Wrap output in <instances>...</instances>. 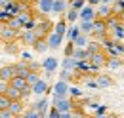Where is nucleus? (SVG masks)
<instances>
[{"label": "nucleus", "mask_w": 124, "mask_h": 118, "mask_svg": "<svg viewBox=\"0 0 124 118\" xmlns=\"http://www.w3.org/2000/svg\"><path fill=\"white\" fill-rule=\"evenodd\" d=\"M69 97H71V99H80V97H82V91H80L77 86H69Z\"/></svg>", "instance_id": "f704fd0d"}, {"label": "nucleus", "mask_w": 124, "mask_h": 118, "mask_svg": "<svg viewBox=\"0 0 124 118\" xmlns=\"http://www.w3.org/2000/svg\"><path fill=\"white\" fill-rule=\"evenodd\" d=\"M73 50H75V44H73V42H69V44L65 46V57H71Z\"/></svg>", "instance_id": "79ce46f5"}, {"label": "nucleus", "mask_w": 124, "mask_h": 118, "mask_svg": "<svg viewBox=\"0 0 124 118\" xmlns=\"http://www.w3.org/2000/svg\"><path fill=\"white\" fill-rule=\"evenodd\" d=\"M57 67H59V61H57L55 57H46L44 61H42V69H44L46 76L54 74L55 71H57Z\"/></svg>", "instance_id": "423d86ee"}, {"label": "nucleus", "mask_w": 124, "mask_h": 118, "mask_svg": "<svg viewBox=\"0 0 124 118\" xmlns=\"http://www.w3.org/2000/svg\"><path fill=\"white\" fill-rule=\"evenodd\" d=\"M118 19H120V23H124V12H122L120 15H118Z\"/></svg>", "instance_id": "8fccbe9b"}, {"label": "nucleus", "mask_w": 124, "mask_h": 118, "mask_svg": "<svg viewBox=\"0 0 124 118\" xmlns=\"http://www.w3.org/2000/svg\"><path fill=\"white\" fill-rule=\"evenodd\" d=\"M67 2H69V4H71V2H73V0H67Z\"/></svg>", "instance_id": "603ef678"}, {"label": "nucleus", "mask_w": 124, "mask_h": 118, "mask_svg": "<svg viewBox=\"0 0 124 118\" xmlns=\"http://www.w3.org/2000/svg\"><path fill=\"white\" fill-rule=\"evenodd\" d=\"M8 111H10L14 116H17V114H23V111H25V107H23V99L12 101V103H10V107H8Z\"/></svg>", "instance_id": "412c9836"}, {"label": "nucleus", "mask_w": 124, "mask_h": 118, "mask_svg": "<svg viewBox=\"0 0 124 118\" xmlns=\"http://www.w3.org/2000/svg\"><path fill=\"white\" fill-rule=\"evenodd\" d=\"M95 86L97 88H111L113 86V78L111 76H103V74H95Z\"/></svg>", "instance_id": "6ab92c4d"}, {"label": "nucleus", "mask_w": 124, "mask_h": 118, "mask_svg": "<svg viewBox=\"0 0 124 118\" xmlns=\"http://www.w3.org/2000/svg\"><path fill=\"white\" fill-rule=\"evenodd\" d=\"M10 103H12V101H10V99H8L6 95H2V93H0V111L8 109V107H10Z\"/></svg>", "instance_id": "58836bf2"}, {"label": "nucleus", "mask_w": 124, "mask_h": 118, "mask_svg": "<svg viewBox=\"0 0 124 118\" xmlns=\"http://www.w3.org/2000/svg\"><path fill=\"white\" fill-rule=\"evenodd\" d=\"M69 6H71L73 10H77V12H78V10H82V8L86 6V0H73Z\"/></svg>", "instance_id": "e433bc0d"}, {"label": "nucleus", "mask_w": 124, "mask_h": 118, "mask_svg": "<svg viewBox=\"0 0 124 118\" xmlns=\"http://www.w3.org/2000/svg\"><path fill=\"white\" fill-rule=\"evenodd\" d=\"M8 88H10V84H8V82H4V80H0V93H2V95L8 91Z\"/></svg>", "instance_id": "37998d69"}, {"label": "nucleus", "mask_w": 124, "mask_h": 118, "mask_svg": "<svg viewBox=\"0 0 124 118\" xmlns=\"http://www.w3.org/2000/svg\"><path fill=\"white\" fill-rule=\"evenodd\" d=\"M10 17H12V15L8 14L6 10H0V25H2V23H6V21H8Z\"/></svg>", "instance_id": "a19ab883"}, {"label": "nucleus", "mask_w": 124, "mask_h": 118, "mask_svg": "<svg viewBox=\"0 0 124 118\" xmlns=\"http://www.w3.org/2000/svg\"><path fill=\"white\" fill-rule=\"evenodd\" d=\"M10 101H17V99H21V91H17V89H14V88H8V91L4 93Z\"/></svg>", "instance_id": "473e14b6"}, {"label": "nucleus", "mask_w": 124, "mask_h": 118, "mask_svg": "<svg viewBox=\"0 0 124 118\" xmlns=\"http://www.w3.org/2000/svg\"><path fill=\"white\" fill-rule=\"evenodd\" d=\"M8 84H10V88L21 91V99H27L29 95H32L31 93V86H29V84L25 82V78H21V76H14Z\"/></svg>", "instance_id": "7ed1b4c3"}, {"label": "nucleus", "mask_w": 124, "mask_h": 118, "mask_svg": "<svg viewBox=\"0 0 124 118\" xmlns=\"http://www.w3.org/2000/svg\"><path fill=\"white\" fill-rule=\"evenodd\" d=\"M86 52L92 55V53H97V52H103V48H101V42L99 40H90L88 46H86Z\"/></svg>", "instance_id": "a878e982"}, {"label": "nucleus", "mask_w": 124, "mask_h": 118, "mask_svg": "<svg viewBox=\"0 0 124 118\" xmlns=\"http://www.w3.org/2000/svg\"><path fill=\"white\" fill-rule=\"evenodd\" d=\"M32 30H34V34L38 36V38H46L48 34L54 30V23L48 19V17H44V15H40V19L34 23V27H32Z\"/></svg>", "instance_id": "f03ea898"}, {"label": "nucleus", "mask_w": 124, "mask_h": 118, "mask_svg": "<svg viewBox=\"0 0 124 118\" xmlns=\"http://www.w3.org/2000/svg\"><path fill=\"white\" fill-rule=\"evenodd\" d=\"M59 80H63V82H69V80H73V73H71V71H63V69H61Z\"/></svg>", "instance_id": "4c0bfd02"}, {"label": "nucleus", "mask_w": 124, "mask_h": 118, "mask_svg": "<svg viewBox=\"0 0 124 118\" xmlns=\"http://www.w3.org/2000/svg\"><path fill=\"white\" fill-rule=\"evenodd\" d=\"M92 36H93V40H101V38L109 36V30H107V27H105V21H103V19H93Z\"/></svg>", "instance_id": "20e7f679"}, {"label": "nucleus", "mask_w": 124, "mask_h": 118, "mask_svg": "<svg viewBox=\"0 0 124 118\" xmlns=\"http://www.w3.org/2000/svg\"><path fill=\"white\" fill-rule=\"evenodd\" d=\"M14 76H16V69H14V65L0 67V80H4V82H10Z\"/></svg>", "instance_id": "2eb2a0df"}, {"label": "nucleus", "mask_w": 124, "mask_h": 118, "mask_svg": "<svg viewBox=\"0 0 124 118\" xmlns=\"http://www.w3.org/2000/svg\"><path fill=\"white\" fill-rule=\"evenodd\" d=\"M54 95H59V97H69V82H63V80H57L54 84Z\"/></svg>", "instance_id": "9b49d317"}, {"label": "nucleus", "mask_w": 124, "mask_h": 118, "mask_svg": "<svg viewBox=\"0 0 124 118\" xmlns=\"http://www.w3.org/2000/svg\"><path fill=\"white\" fill-rule=\"evenodd\" d=\"M52 2L54 0H40V2H36V6H38V10H40L42 15L52 14Z\"/></svg>", "instance_id": "b1692460"}, {"label": "nucleus", "mask_w": 124, "mask_h": 118, "mask_svg": "<svg viewBox=\"0 0 124 118\" xmlns=\"http://www.w3.org/2000/svg\"><path fill=\"white\" fill-rule=\"evenodd\" d=\"M46 91H48V82H46V78H40L36 84H32V86H31V93L38 95V97H42Z\"/></svg>", "instance_id": "f8f14e48"}, {"label": "nucleus", "mask_w": 124, "mask_h": 118, "mask_svg": "<svg viewBox=\"0 0 124 118\" xmlns=\"http://www.w3.org/2000/svg\"><path fill=\"white\" fill-rule=\"evenodd\" d=\"M40 80V73H34V71H31V73L25 76V82L29 84V86H32V84H36Z\"/></svg>", "instance_id": "2f4dec72"}, {"label": "nucleus", "mask_w": 124, "mask_h": 118, "mask_svg": "<svg viewBox=\"0 0 124 118\" xmlns=\"http://www.w3.org/2000/svg\"><path fill=\"white\" fill-rule=\"evenodd\" d=\"M113 15L111 4H97L95 6V19H107Z\"/></svg>", "instance_id": "9d476101"}, {"label": "nucleus", "mask_w": 124, "mask_h": 118, "mask_svg": "<svg viewBox=\"0 0 124 118\" xmlns=\"http://www.w3.org/2000/svg\"><path fill=\"white\" fill-rule=\"evenodd\" d=\"M78 34H80V30H78V27H71V29H67V32H65V38H67L69 42H73V40L77 38Z\"/></svg>", "instance_id": "72a5a7b5"}, {"label": "nucleus", "mask_w": 124, "mask_h": 118, "mask_svg": "<svg viewBox=\"0 0 124 118\" xmlns=\"http://www.w3.org/2000/svg\"><path fill=\"white\" fill-rule=\"evenodd\" d=\"M88 42H90V36H86V34H78L77 38L73 40V44H75V48H86L88 46Z\"/></svg>", "instance_id": "cd10ccee"}, {"label": "nucleus", "mask_w": 124, "mask_h": 118, "mask_svg": "<svg viewBox=\"0 0 124 118\" xmlns=\"http://www.w3.org/2000/svg\"><path fill=\"white\" fill-rule=\"evenodd\" d=\"M61 69H63V71H71V73H73V71L77 69V61H75L73 57H65L61 61Z\"/></svg>", "instance_id": "c756f323"}, {"label": "nucleus", "mask_w": 124, "mask_h": 118, "mask_svg": "<svg viewBox=\"0 0 124 118\" xmlns=\"http://www.w3.org/2000/svg\"><path fill=\"white\" fill-rule=\"evenodd\" d=\"M32 50L34 52H38V53H44L48 50V44H46V38H38L34 44H32Z\"/></svg>", "instance_id": "7c9ffc66"}, {"label": "nucleus", "mask_w": 124, "mask_h": 118, "mask_svg": "<svg viewBox=\"0 0 124 118\" xmlns=\"http://www.w3.org/2000/svg\"><path fill=\"white\" fill-rule=\"evenodd\" d=\"M36 2H40V0H36Z\"/></svg>", "instance_id": "864d4df0"}, {"label": "nucleus", "mask_w": 124, "mask_h": 118, "mask_svg": "<svg viewBox=\"0 0 124 118\" xmlns=\"http://www.w3.org/2000/svg\"><path fill=\"white\" fill-rule=\"evenodd\" d=\"M69 8V2L67 0H54L52 2V14L54 15H63Z\"/></svg>", "instance_id": "ddd939ff"}, {"label": "nucleus", "mask_w": 124, "mask_h": 118, "mask_svg": "<svg viewBox=\"0 0 124 118\" xmlns=\"http://www.w3.org/2000/svg\"><path fill=\"white\" fill-rule=\"evenodd\" d=\"M14 69H16V76H21V78H25L27 74L31 73V69H29L27 61H21V63H16V65H14Z\"/></svg>", "instance_id": "aec40b11"}, {"label": "nucleus", "mask_w": 124, "mask_h": 118, "mask_svg": "<svg viewBox=\"0 0 124 118\" xmlns=\"http://www.w3.org/2000/svg\"><path fill=\"white\" fill-rule=\"evenodd\" d=\"M59 118H73L71 112H59Z\"/></svg>", "instance_id": "de8ad7c7"}, {"label": "nucleus", "mask_w": 124, "mask_h": 118, "mask_svg": "<svg viewBox=\"0 0 124 118\" xmlns=\"http://www.w3.org/2000/svg\"><path fill=\"white\" fill-rule=\"evenodd\" d=\"M6 52H12V53H16V44H8Z\"/></svg>", "instance_id": "49530a36"}, {"label": "nucleus", "mask_w": 124, "mask_h": 118, "mask_svg": "<svg viewBox=\"0 0 124 118\" xmlns=\"http://www.w3.org/2000/svg\"><path fill=\"white\" fill-rule=\"evenodd\" d=\"M48 105H50V101H48V99H44V97H40V99H38L34 105H31V109H32V111H36V112H40L42 116H46Z\"/></svg>", "instance_id": "dca6fc26"}, {"label": "nucleus", "mask_w": 124, "mask_h": 118, "mask_svg": "<svg viewBox=\"0 0 124 118\" xmlns=\"http://www.w3.org/2000/svg\"><path fill=\"white\" fill-rule=\"evenodd\" d=\"M17 30H14V29H10L6 23H2V30H0V38L4 40V42H14L17 38Z\"/></svg>", "instance_id": "1a4fd4ad"}, {"label": "nucleus", "mask_w": 124, "mask_h": 118, "mask_svg": "<svg viewBox=\"0 0 124 118\" xmlns=\"http://www.w3.org/2000/svg\"><path fill=\"white\" fill-rule=\"evenodd\" d=\"M63 15H65L63 19H65L67 23H71V25H73V23H77V21H78V12H77V10H73L71 6L67 8V12H65Z\"/></svg>", "instance_id": "393cba45"}, {"label": "nucleus", "mask_w": 124, "mask_h": 118, "mask_svg": "<svg viewBox=\"0 0 124 118\" xmlns=\"http://www.w3.org/2000/svg\"><path fill=\"white\" fill-rule=\"evenodd\" d=\"M77 27H78V30H80L82 34L92 36V32H93V21H80Z\"/></svg>", "instance_id": "4be33fe9"}, {"label": "nucleus", "mask_w": 124, "mask_h": 118, "mask_svg": "<svg viewBox=\"0 0 124 118\" xmlns=\"http://www.w3.org/2000/svg\"><path fill=\"white\" fill-rule=\"evenodd\" d=\"M111 10H113V15H118L124 12V0H113L111 2Z\"/></svg>", "instance_id": "bb28decb"}, {"label": "nucleus", "mask_w": 124, "mask_h": 118, "mask_svg": "<svg viewBox=\"0 0 124 118\" xmlns=\"http://www.w3.org/2000/svg\"><path fill=\"white\" fill-rule=\"evenodd\" d=\"M21 40H23V44H25V46H32L36 40H38V36L34 34V30H32V29H25V32L21 34Z\"/></svg>", "instance_id": "f3484780"}, {"label": "nucleus", "mask_w": 124, "mask_h": 118, "mask_svg": "<svg viewBox=\"0 0 124 118\" xmlns=\"http://www.w3.org/2000/svg\"><path fill=\"white\" fill-rule=\"evenodd\" d=\"M105 67L111 69V71H116V69H120V67H122V61H120V57H107Z\"/></svg>", "instance_id": "c85d7f7f"}, {"label": "nucleus", "mask_w": 124, "mask_h": 118, "mask_svg": "<svg viewBox=\"0 0 124 118\" xmlns=\"http://www.w3.org/2000/svg\"><path fill=\"white\" fill-rule=\"evenodd\" d=\"M44 118H59V112H57V111H55L54 107H50V109H48V112H46V116H44Z\"/></svg>", "instance_id": "ea45409f"}, {"label": "nucleus", "mask_w": 124, "mask_h": 118, "mask_svg": "<svg viewBox=\"0 0 124 118\" xmlns=\"http://www.w3.org/2000/svg\"><path fill=\"white\" fill-rule=\"evenodd\" d=\"M0 118H14V114L8 109H4V111H0Z\"/></svg>", "instance_id": "c03bdc74"}, {"label": "nucleus", "mask_w": 124, "mask_h": 118, "mask_svg": "<svg viewBox=\"0 0 124 118\" xmlns=\"http://www.w3.org/2000/svg\"><path fill=\"white\" fill-rule=\"evenodd\" d=\"M52 107H54L57 112H71L73 109H77V103H75V99H71V97L54 95V97H52Z\"/></svg>", "instance_id": "f257e3e1"}, {"label": "nucleus", "mask_w": 124, "mask_h": 118, "mask_svg": "<svg viewBox=\"0 0 124 118\" xmlns=\"http://www.w3.org/2000/svg\"><path fill=\"white\" fill-rule=\"evenodd\" d=\"M78 19L80 21H93L95 19V8L86 4L82 10H78Z\"/></svg>", "instance_id": "6e6552de"}, {"label": "nucleus", "mask_w": 124, "mask_h": 118, "mask_svg": "<svg viewBox=\"0 0 124 118\" xmlns=\"http://www.w3.org/2000/svg\"><path fill=\"white\" fill-rule=\"evenodd\" d=\"M113 0H99V4H111Z\"/></svg>", "instance_id": "09e8293b"}, {"label": "nucleus", "mask_w": 124, "mask_h": 118, "mask_svg": "<svg viewBox=\"0 0 124 118\" xmlns=\"http://www.w3.org/2000/svg\"><path fill=\"white\" fill-rule=\"evenodd\" d=\"M23 118H44V116L32 109H27V111H23Z\"/></svg>", "instance_id": "c9c22d12"}, {"label": "nucleus", "mask_w": 124, "mask_h": 118, "mask_svg": "<svg viewBox=\"0 0 124 118\" xmlns=\"http://www.w3.org/2000/svg\"><path fill=\"white\" fill-rule=\"evenodd\" d=\"M86 4H88V6H93V8H95V6L99 4V0H86Z\"/></svg>", "instance_id": "a18cd8bd"}, {"label": "nucleus", "mask_w": 124, "mask_h": 118, "mask_svg": "<svg viewBox=\"0 0 124 118\" xmlns=\"http://www.w3.org/2000/svg\"><path fill=\"white\" fill-rule=\"evenodd\" d=\"M71 57L75 59V61H88L90 59V53L86 52V48H75L73 50V53H71Z\"/></svg>", "instance_id": "a211bd4d"}, {"label": "nucleus", "mask_w": 124, "mask_h": 118, "mask_svg": "<svg viewBox=\"0 0 124 118\" xmlns=\"http://www.w3.org/2000/svg\"><path fill=\"white\" fill-rule=\"evenodd\" d=\"M105 52H109V55H111V57H120V55H124V44L120 42V40H115L113 46L107 48Z\"/></svg>", "instance_id": "4468645a"}, {"label": "nucleus", "mask_w": 124, "mask_h": 118, "mask_svg": "<svg viewBox=\"0 0 124 118\" xmlns=\"http://www.w3.org/2000/svg\"><path fill=\"white\" fill-rule=\"evenodd\" d=\"M14 118H23V114H17V116H14Z\"/></svg>", "instance_id": "3c124183"}, {"label": "nucleus", "mask_w": 124, "mask_h": 118, "mask_svg": "<svg viewBox=\"0 0 124 118\" xmlns=\"http://www.w3.org/2000/svg\"><path fill=\"white\" fill-rule=\"evenodd\" d=\"M63 40H65L63 36L55 34V32L52 30V32H50V34L46 36V44H48V50H57V48H59V46L63 44Z\"/></svg>", "instance_id": "0eeeda50"}, {"label": "nucleus", "mask_w": 124, "mask_h": 118, "mask_svg": "<svg viewBox=\"0 0 124 118\" xmlns=\"http://www.w3.org/2000/svg\"><path fill=\"white\" fill-rule=\"evenodd\" d=\"M54 32L65 38V32H67V21H65V19H57L55 25H54Z\"/></svg>", "instance_id": "5701e85b"}, {"label": "nucleus", "mask_w": 124, "mask_h": 118, "mask_svg": "<svg viewBox=\"0 0 124 118\" xmlns=\"http://www.w3.org/2000/svg\"><path fill=\"white\" fill-rule=\"evenodd\" d=\"M107 57H109L107 52H97V53H92L88 61H90L92 65H95L97 69H103V67H105V63H107Z\"/></svg>", "instance_id": "39448f33"}]
</instances>
